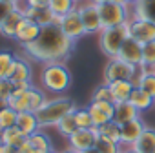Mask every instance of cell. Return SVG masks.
Returning <instances> with one entry per match:
<instances>
[{
    "instance_id": "cell-1",
    "label": "cell",
    "mask_w": 155,
    "mask_h": 153,
    "mask_svg": "<svg viewBox=\"0 0 155 153\" xmlns=\"http://www.w3.org/2000/svg\"><path fill=\"white\" fill-rule=\"evenodd\" d=\"M24 55H28L35 62L49 64V62H64L71 57L75 49V42L64 35L58 24H51L42 28L38 38L22 47Z\"/></svg>"
},
{
    "instance_id": "cell-2",
    "label": "cell",
    "mask_w": 155,
    "mask_h": 153,
    "mask_svg": "<svg viewBox=\"0 0 155 153\" xmlns=\"http://www.w3.org/2000/svg\"><path fill=\"white\" fill-rule=\"evenodd\" d=\"M77 109V104L73 99L66 95H53L48 97V100L35 111L40 128H55L62 117L73 113Z\"/></svg>"
},
{
    "instance_id": "cell-3",
    "label": "cell",
    "mask_w": 155,
    "mask_h": 153,
    "mask_svg": "<svg viewBox=\"0 0 155 153\" xmlns=\"http://www.w3.org/2000/svg\"><path fill=\"white\" fill-rule=\"evenodd\" d=\"M40 88L51 95H62L71 86V71L64 62H49L44 64L38 75Z\"/></svg>"
},
{
    "instance_id": "cell-4",
    "label": "cell",
    "mask_w": 155,
    "mask_h": 153,
    "mask_svg": "<svg viewBox=\"0 0 155 153\" xmlns=\"http://www.w3.org/2000/svg\"><path fill=\"white\" fill-rule=\"evenodd\" d=\"M130 38V31H128V24L122 26H115V28H104L99 33V47L101 51L108 57L113 58L119 55L122 44Z\"/></svg>"
},
{
    "instance_id": "cell-5",
    "label": "cell",
    "mask_w": 155,
    "mask_h": 153,
    "mask_svg": "<svg viewBox=\"0 0 155 153\" xmlns=\"http://www.w3.org/2000/svg\"><path fill=\"white\" fill-rule=\"evenodd\" d=\"M97 6H99V13H101L102 28L122 26V24H128L131 18V6H128V4L110 0V2L97 4Z\"/></svg>"
},
{
    "instance_id": "cell-6",
    "label": "cell",
    "mask_w": 155,
    "mask_h": 153,
    "mask_svg": "<svg viewBox=\"0 0 155 153\" xmlns=\"http://www.w3.org/2000/svg\"><path fill=\"white\" fill-rule=\"evenodd\" d=\"M137 75H139V67L119 58V57L108 58V62L104 66V73H102L106 84H111L117 80H133L135 82Z\"/></svg>"
},
{
    "instance_id": "cell-7",
    "label": "cell",
    "mask_w": 155,
    "mask_h": 153,
    "mask_svg": "<svg viewBox=\"0 0 155 153\" xmlns=\"http://www.w3.org/2000/svg\"><path fill=\"white\" fill-rule=\"evenodd\" d=\"M77 11H79L86 35H99L104 28H102V20H101V13H99V6L91 0H84V2H79L77 6Z\"/></svg>"
},
{
    "instance_id": "cell-8",
    "label": "cell",
    "mask_w": 155,
    "mask_h": 153,
    "mask_svg": "<svg viewBox=\"0 0 155 153\" xmlns=\"http://www.w3.org/2000/svg\"><path fill=\"white\" fill-rule=\"evenodd\" d=\"M57 24L60 26V29L64 31V35H66L68 38H71L73 42L81 40V38L86 35L82 18H81V15H79V11H77V9H73V11H69L68 15L60 17V18L57 20Z\"/></svg>"
},
{
    "instance_id": "cell-9",
    "label": "cell",
    "mask_w": 155,
    "mask_h": 153,
    "mask_svg": "<svg viewBox=\"0 0 155 153\" xmlns=\"http://www.w3.org/2000/svg\"><path fill=\"white\" fill-rule=\"evenodd\" d=\"M99 128H79L71 137H68V146L77 149V151H84L90 148H95L97 140H99Z\"/></svg>"
},
{
    "instance_id": "cell-10",
    "label": "cell",
    "mask_w": 155,
    "mask_h": 153,
    "mask_svg": "<svg viewBox=\"0 0 155 153\" xmlns=\"http://www.w3.org/2000/svg\"><path fill=\"white\" fill-rule=\"evenodd\" d=\"M128 31H130V38L137 40L139 44H148L155 40V24L150 20L131 17L128 22Z\"/></svg>"
},
{
    "instance_id": "cell-11",
    "label": "cell",
    "mask_w": 155,
    "mask_h": 153,
    "mask_svg": "<svg viewBox=\"0 0 155 153\" xmlns=\"http://www.w3.org/2000/svg\"><path fill=\"white\" fill-rule=\"evenodd\" d=\"M8 79L11 82H33V66L28 55H15Z\"/></svg>"
},
{
    "instance_id": "cell-12",
    "label": "cell",
    "mask_w": 155,
    "mask_h": 153,
    "mask_svg": "<svg viewBox=\"0 0 155 153\" xmlns=\"http://www.w3.org/2000/svg\"><path fill=\"white\" fill-rule=\"evenodd\" d=\"M90 113H91V119H93V124L97 128H101L102 124L113 120V115H115V104L113 102H104V100H91L90 106H88Z\"/></svg>"
},
{
    "instance_id": "cell-13",
    "label": "cell",
    "mask_w": 155,
    "mask_h": 153,
    "mask_svg": "<svg viewBox=\"0 0 155 153\" xmlns=\"http://www.w3.org/2000/svg\"><path fill=\"white\" fill-rule=\"evenodd\" d=\"M144 129H146V124L140 120V117L120 124V142H122V146L124 148H131L139 140V137L142 135Z\"/></svg>"
},
{
    "instance_id": "cell-14",
    "label": "cell",
    "mask_w": 155,
    "mask_h": 153,
    "mask_svg": "<svg viewBox=\"0 0 155 153\" xmlns=\"http://www.w3.org/2000/svg\"><path fill=\"white\" fill-rule=\"evenodd\" d=\"M20 9H22V13H24V17H28V18H31V20H35L40 28H46V26H51V24H57V17L53 15V11L49 9V8H33V6H28V4H20L18 6Z\"/></svg>"
},
{
    "instance_id": "cell-15",
    "label": "cell",
    "mask_w": 155,
    "mask_h": 153,
    "mask_svg": "<svg viewBox=\"0 0 155 153\" xmlns=\"http://www.w3.org/2000/svg\"><path fill=\"white\" fill-rule=\"evenodd\" d=\"M40 31H42V28H40L35 20H31V18L24 17V18H22V22H20V26H18V31H17L15 40L24 47V46H28V44L35 42V40L38 38V35H40Z\"/></svg>"
},
{
    "instance_id": "cell-16",
    "label": "cell",
    "mask_w": 155,
    "mask_h": 153,
    "mask_svg": "<svg viewBox=\"0 0 155 153\" xmlns=\"http://www.w3.org/2000/svg\"><path fill=\"white\" fill-rule=\"evenodd\" d=\"M117 57L126 60V62H130V64H133V66H137V67H140L142 66V44H139L133 38H128L122 44V47H120Z\"/></svg>"
},
{
    "instance_id": "cell-17",
    "label": "cell",
    "mask_w": 155,
    "mask_h": 153,
    "mask_svg": "<svg viewBox=\"0 0 155 153\" xmlns=\"http://www.w3.org/2000/svg\"><path fill=\"white\" fill-rule=\"evenodd\" d=\"M22 18H24L22 9H20V8H15V9L8 15V18L2 22V26H0V35H2L4 38H13V40H15Z\"/></svg>"
},
{
    "instance_id": "cell-18",
    "label": "cell",
    "mask_w": 155,
    "mask_h": 153,
    "mask_svg": "<svg viewBox=\"0 0 155 153\" xmlns=\"http://www.w3.org/2000/svg\"><path fill=\"white\" fill-rule=\"evenodd\" d=\"M140 117V111L130 102H117L115 104V115H113V120L119 122V124H124V122H130L133 119H139Z\"/></svg>"
},
{
    "instance_id": "cell-19",
    "label": "cell",
    "mask_w": 155,
    "mask_h": 153,
    "mask_svg": "<svg viewBox=\"0 0 155 153\" xmlns=\"http://www.w3.org/2000/svg\"><path fill=\"white\" fill-rule=\"evenodd\" d=\"M131 17L144 18L155 24V0H137L131 6Z\"/></svg>"
},
{
    "instance_id": "cell-20",
    "label": "cell",
    "mask_w": 155,
    "mask_h": 153,
    "mask_svg": "<svg viewBox=\"0 0 155 153\" xmlns=\"http://www.w3.org/2000/svg\"><path fill=\"white\" fill-rule=\"evenodd\" d=\"M111 88V95H113V102H126L130 100V95L135 88V82L133 80H117V82H111L110 84Z\"/></svg>"
},
{
    "instance_id": "cell-21",
    "label": "cell",
    "mask_w": 155,
    "mask_h": 153,
    "mask_svg": "<svg viewBox=\"0 0 155 153\" xmlns=\"http://www.w3.org/2000/svg\"><path fill=\"white\" fill-rule=\"evenodd\" d=\"M17 128H18L20 131H24L28 137H29V135H33L35 131L42 129V128H40V124H38V119H37V115H35L33 111H22V113H18Z\"/></svg>"
},
{
    "instance_id": "cell-22",
    "label": "cell",
    "mask_w": 155,
    "mask_h": 153,
    "mask_svg": "<svg viewBox=\"0 0 155 153\" xmlns=\"http://www.w3.org/2000/svg\"><path fill=\"white\" fill-rule=\"evenodd\" d=\"M130 102H131L139 111H146V109H151V108H153L155 99H153L150 93H146L142 88L135 86L133 91H131V95H130Z\"/></svg>"
},
{
    "instance_id": "cell-23",
    "label": "cell",
    "mask_w": 155,
    "mask_h": 153,
    "mask_svg": "<svg viewBox=\"0 0 155 153\" xmlns=\"http://www.w3.org/2000/svg\"><path fill=\"white\" fill-rule=\"evenodd\" d=\"M131 148L137 149L139 153H155V128L146 126V129L142 131V135Z\"/></svg>"
},
{
    "instance_id": "cell-24",
    "label": "cell",
    "mask_w": 155,
    "mask_h": 153,
    "mask_svg": "<svg viewBox=\"0 0 155 153\" xmlns=\"http://www.w3.org/2000/svg\"><path fill=\"white\" fill-rule=\"evenodd\" d=\"M135 86L142 88L155 99V69H142L139 67V75L135 79Z\"/></svg>"
},
{
    "instance_id": "cell-25",
    "label": "cell",
    "mask_w": 155,
    "mask_h": 153,
    "mask_svg": "<svg viewBox=\"0 0 155 153\" xmlns=\"http://www.w3.org/2000/svg\"><path fill=\"white\" fill-rule=\"evenodd\" d=\"M28 140H29V144L33 146V153H48V151L53 149V144H51L49 135L44 133L42 129H38V131H35L33 135H29Z\"/></svg>"
},
{
    "instance_id": "cell-26",
    "label": "cell",
    "mask_w": 155,
    "mask_h": 153,
    "mask_svg": "<svg viewBox=\"0 0 155 153\" xmlns=\"http://www.w3.org/2000/svg\"><path fill=\"white\" fill-rule=\"evenodd\" d=\"M26 140H28V135L24 131H20L17 126L8 128V129H2V144L13 146V148H20Z\"/></svg>"
},
{
    "instance_id": "cell-27",
    "label": "cell",
    "mask_w": 155,
    "mask_h": 153,
    "mask_svg": "<svg viewBox=\"0 0 155 153\" xmlns=\"http://www.w3.org/2000/svg\"><path fill=\"white\" fill-rule=\"evenodd\" d=\"M8 106H11L15 111H31L29 108V99H28V90H15L13 95L8 100Z\"/></svg>"
},
{
    "instance_id": "cell-28",
    "label": "cell",
    "mask_w": 155,
    "mask_h": 153,
    "mask_svg": "<svg viewBox=\"0 0 155 153\" xmlns=\"http://www.w3.org/2000/svg\"><path fill=\"white\" fill-rule=\"evenodd\" d=\"M77 6H79L77 0H51L49 2V9L53 11V15L57 18H60V17L68 15L69 11L77 9Z\"/></svg>"
},
{
    "instance_id": "cell-29",
    "label": "cell",
    "mask_w": 155,
    "mask_h": 153,
    "mask_svg": "<svg viewBox=\"0 0 155 153\" xmlns=\"http://www.w3.org/2000/svg\"><path fill=\"white\" fill-rule=\"evenodd\" d=\"M55 129L62 135V137H71L77 129H79V126H77V120H75V113H69V115H66V117H62L60 119V122L55 126Z\"/></svg>"
},
{
    "instance_id": "cell-30",
    "label": "cell",
    "mask_w": 155,
    "mask_h": 153,
    "mask_svg": "<svg viewBox=\"0 0 155 153\" xmlns=\"http://www.w3.org/2000/svg\"><path fill=\"white\" fill-rule=\"evenodd\" d=\"M99 135L104 137V138H110V140H113V142L122 144V142H120V124L115 122V120H110V122L102 124V126L99 128Z\"/></svg>"
},
{
    "instance_id": "cell-31",
    "label": "cell",
    "mask_w": 155,
    "mask_h": 153,
    "mask_svg": "<svg viewBox=\"0 0 155 153\" xmlns=\"http://www.w3.org/2000/svg\"><path fill=\"white\" fill-rule=\"evenodd\" d=\"M28 99H29V108H31V111L35 113V111L48 100V95H46V91H44L42 88L31 86V88L28 90Z\"/></svg>"
},
{
    "instance_id": "cell-32",
    "label": "cell",
    "mask_w": 155,
    "mask_h": 153,
    "mask_svg": "<svg viewBox=\"0 0 155 153\" xmlns=\"http://www.w3.org/2000/svg\"><path fill=\"white\" fill-rule=\"evenodd\" d=\"M142 69H155V40L142 44Z\"/></svg>"
},
{
    "instance_id": "cell-33",
    "label": "cell",
    "mask_w": 155,
    "mask_h": 153,
    "mask_svg": "<svg viewBox=\"0 0 155 153\" xmlns=\"http://www.w3.org/2000/svg\"><path fill=\"white\" fill-rule=\"evenodd\" d=\"M17 119H18V111H15L11 106H6L0 111V129H8L17 126Z\"/></svg>"
},
{
    "instance_id": "cell-34",
    "label": "cell",
    "mask_w": 155,
    "mask_h": 153,
    "mask_svg": "<svg viewBox=\"0 0 155 153\" xmlns=\"http://www.w3.org/2000/svg\"><path fill=\"white\" fill-rule=\"evenodd\" d=\"M13 60H15V53L13 51L0 49V79H8Z\"/></svg>"
},
{
    "instance_id": "cell-35",
    "label": "cell",
    "mask_w": 155,
    "mask_h": 153,
    "mask_svg": "<svg viewBox=\"0 0 155 153\" xmlns=\"http://www.w3.org/2000/svg\"><path fill=\"white\" fill-rule=\"evenodd\" d=\"M95 148H97L101 153H122V151H124V146H122V144L113 142V140L104 138V137H99Z\"/></svg>"
},
{
    "instance_id": "cell-36",
    "label": "cell",
    "mask_w": 155,
    "mask_h": 153,
    "mask_svg": "<svg viewBox=\"0 0 155 153\" xmlns=\"http://www.w3.org/2000/svg\"><path fill=\"white\" fill-rule=\"evenodd\" d=\"M73 113H75V120H77V126L79 128H93L95 126L88 108H77Z\"/></svg>"
},
{
    "instance_id": "cell-37",
    "label": "cell",
    "mask_w": 155,
    "mask_h": 153,
    "mask_svg": "<svg viewBox=\"0 0 155 153\" xmlns=\"http://www.w3.org/2000/svg\"><path fill=\"white\" fill-rule=\"evenodd\" d=\"M91 100H104V102H113V95H111V88L110 84L102 82L101 86H97L91 93ZM115 104V102H113Z\"/></svg>"
},
{
    "instance_id": "cell-38",
    "label": "cell",
    "mask_w": 155,
    "mask_h": 153,
    "mask_svg": "<svg viewBox=\"0 0 155 153\" xmlns=\"http://www.w3.org/2000/svg\"><path fill=\"white\" fill-rule=\"evenodd\" d=\"M15 91V84L9 79H0V99L9 100V97Z\"/></svg>"
},
{
    "instance_id": "cell-39",
    "label": "cell",
    "mask_w": 155,
    "mask_h": 153,
    "mask_svg": "<svg viewBox=\"0 0 155 153\" xmlns=\"http://www.w3.org/2000/svg\"><path fill=\"white\" fill-rule=\"evenodd\" d=\"M15 8H18V6L9 4V2H2V0H0V26H2V22L8 18V15H9Z\"/></svg>"
},
{
    "instance_id": "cell-40",
    "label": "cell",
    "mask_w": 155,
    "mask_h": 153,
    "mask_svg": "<svg viewBox=\"0 0 155 153\" xmlns=\"http://www.w3.org/2000/svg\"><path fill=\"white\" fill-rule=\"evenodd\" d=\"M51 0H24V4L33 6V8H49Z\"/></svg>"
},
{
    "instance_id": "cell-41",
    "label": "cell",
    "mask_w": 155,
    "mask_h": 153,
    "mask_svg": "<svg viewBox=\"0 0 155 153\" xmlns=\"http://www.w3.org/2000/svg\"><path fill=\"white\" fill-rule=\"evenodd\" d=\"M17 153H33V146L29 144V140H26L20 148H17Z\"/></svg>"
},
{
    "instance_id": "cell-42",
    "label": "cell",
    "mask_w": 155,
    "mask_h": 153,
    "mask_svg": "<svg viewBox=\"0 0 155 153\" xmlns=\"http://www.w3.org/2000/svg\"><path fill=\"white\" fill-rule=\"evenodd\" d=\"M15 84V90H29L31 86H35L33 82H13Z\"/></svg>"
},
{
    "instance_id": "cell-43",
    "label": "cell",
    "mask_w": 155,
    "mask_h": 153,
    "mask_svg": "<svg viewBox=\"0 0 155 153\" xmlns=\"http://www.w3.org/2000/svg\"><path fill=\"white\" fill-rule=\"evenodd\" d=\"M0 153H17V148L8 146V144H0Z\"/></svg>"
},
{
    "instance_id": "cell-44",
    "label": "cell",
    "mask_w": 155,
    "mask_h": 153,
    "mask_svg": "<svg viewBox=\"0 0 155 153\" xmlns=\"http://www.w3.org/2000/svg\"><path fill=\"white\" fill-rule=\"evenodd\" d=\"M58 153H81V151H77V149H73V148H66V149H62V151H58Z\"/></svg>"
},
{
    "instance_id": "cell-45",
    "label": "cell",
    "mask_w": 155,
    "mask_h": 153,
    "mask_svg": "<svg viewBox=\"0 0 155 153\" xmlns=\"http://www.w3.org/2000/svg\"><path fill=\"white\" fill-rule=\"evenodd\" d=\"M115 2H122V4H128V6H133L137 0H115Z\"/></svg>"
},
{
    "instance_id": "cell-46",
    "label": "cell",
    "mask_w": 155,
    "mask_h": 153,
    "mask_svg": "<svg viewBox=\"0 0 155 153\" xmlns=\"http://www.w3.org/2000/svg\"><path fill=\"white\" fill-rule=\"evenodd\" d=\"M2 2H9V4H15V6H20L24 0H2Z\"/></svg>"
},
{
    "instance_id": "cell-47",
    "label": "cell",
    "mask_w": 155,
    "mask_h": 153,
    "mask_svg": "<svg viewBox=\"0 0 155 153\" xmlns=\"http://www.w3.org/2000/svg\"><path fill=\"white\" fill-rule=\"evenodd\" d=\"M81 153H101L97 148H90V149H84V151H81Z\"/></svg>"
},
{
    "instance_id": "cell-48",
    "label": "cell",
    "mask_w": 155,
    "mask_h": 153,
    "mask_svg": "<svg viewBox=\"0 0 155 153\" xmlns=\"http://www.w3.org/2000/svg\"><path fill=\"white\" fill-rule=\"evenodd\" d=\"M8 106V100H4V99H0V111H2L4 108Z\"/></svg>"
},
{
    "instance_id": "cell-49",
    "label": "cell",
    "mask_w": 155,
    "mask_h": 153,
    "mask_svg": "<svg viewBox=\"0 0 155 153\" xmlns=\"http://www.w3.org/2000/svg\"><path fill=\"white\" fill-rule=\"evenodd\" d=\"M124 151H126V153H139V151L133 149V148H124Z\"/></svg>"
},
{
    "instance_id": "cell-50",
    "label": "cell",
    "mask_w": 155,
    "mask_h": 153,
    "mask_svg": "<svg viewBox=\"0 0 155 153\" xmlns=\"http://www.w3.org/2000/svg\"><path fill=\"white\" fill-rule=\"evenodd\" d=\"M91 2H95V4H104V2H110V0H91Z\"/></svg>"
},
{
    "instance_id": "cell-51",
    "label": "cell",
    "mask_w": 155,
    "mask_h": 153,
    "mask_svg": "<svg viewBox=\"0 0 155 153\" xmlns=\"http://www.w3.org/2000/svg\"><path fill=\"white\" fill-rule=\"evenodd\" d=\"M0 144H2V129H0Z\"/></svg>"
},
{
    "instance_id": "cell-52",
    "label": "cell",
    "mask_w": 155,
    "mask_h": 153,
    "mask_svg": "<svg viewBox=\"0 0 155 153\" xmlns=\"http://www.w3.org/2000/svg\"><path fill=\"white\" fill-rule=\"evenodd\" d=\"M48 153H58V151H55V149H51V151H48Z\"/></svg>"
},
{
    "instance_id": "cell-53",
    "label": "cell",
    "mask_w": 155,
    "mask_h": 153,
    "mask_svg": "<svg viewBox=\"0 0 155 153\" xmlns=\"http://www.w3.org/2000/svg\"><path fill=\"white\" fill-rule=\"evenodd\" d=\"M77 2H84V0H77Z\"/></svg>"
},
{
    "instance_id": "cell-54",
    "label": "cell",
    "mask_w": 155,
    "mask_h": 153,
    "mask_svg": "<svg viewBox=\"0 0 155 153\" xmlns=\"http://www.w3.org/2000/svg\"><path fill=\"white\" fill-rule=\"evenodd\" d=\"M122 153H126V151H122Z\"/></svg>"
}]
</instances>
